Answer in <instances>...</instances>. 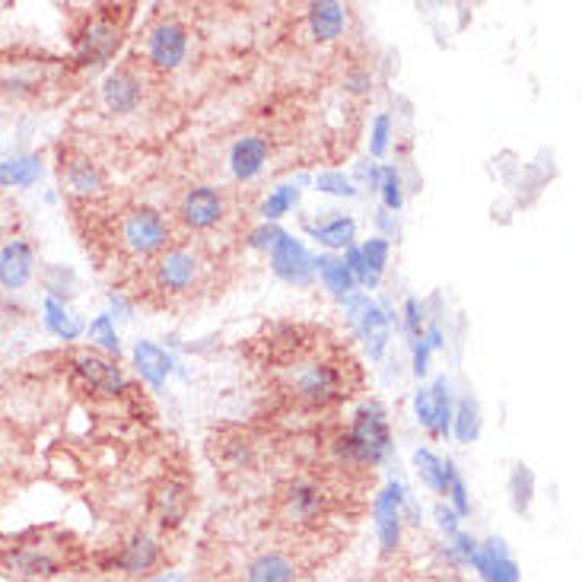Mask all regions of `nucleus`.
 <instances>
[{
	"mask_svg": "<svg viewBox=\"0 0 582 582\" xmlns=\"http://www.w3.org/2000/svg\"><path fill=\"white\" fill-rule=\"evenodd\" d=\"M267 376L284 401L306 411L341 404L363 383L354 356L309 328H287L267 341Z\"/></svg>",
	"mask_w": 582,
	"mask_h": 582,
	"instance_id": "f257e3e1",
	"label": "nucleus"
},
{
	"mask_svg": "<svg viewBox=\"0 0 582 582\" xmlns=\"http://www.w3.org/2000/svg\"><path fill=\"white\" fill-rule=\"evenodd\" d=\"M210 267L214 259L207 255L204 246H185L175 242L157 259H150L140 271L137 281V296L144 293L147 299H153L157 306H172V303H185L194 293L204 290L210 281Z\"/></svg>",
	"mask_w": 582,
	"mask_h": 582,
	"instance_id": "f03ea898",
	"label": "nucleus"
},
{
	"mask_svg": "<svg viewBox=\"0 0 582 582\" xmlns=\"http://www.w3.org/2000/svg\"><path fill=\"white\" fill-rule=\"evenodd\" d=\"M347 497L341 490V481L334 475H299L277 487L274 493V516L284 528L290 532H306V528H319V522L331 516L334 503Z\"/></svg>",
	"mask_w": 582,
	"mask_h": 582,
	"instance_id": "7ed1b4c3",
	"label": "nucleus"
},
{
	"mask_svg": "<svg viewBox=\"0 0 582 582\" xmlns=\"http://www.w3.org/2000/svg\"><path fill=\"white\" fill-rule=\"evenodd\" d=\"M331 453L338 458V468L351 475L354 468H376L391 453V433H388L386 411L379 404L360 408L351 433L338 436Z\"/></svg>",
	"mask_w": 582,
	"mask_h": 582,
	"instance_id": "20e7f679",
	"label": "nucleus"
},
{
	"mask_svg": "<svg viewBox=\"0 0 582 582\" xmlns=\"http://www.w3.org/2000/svg\"><path fill=\"white\" fill-rule=\"evenodd\" d=\"M109 239H112V246H115L122 255H128L130 261L157 259L169 246H175L172 224L162 217L160 210H153V207H130V210H122V214L112 220V227H109Z\"/></svg>",
	"mask_w": 582,
	"mask_h": 582,
	"instance_id": "39448f33",
	"label": "nucleus"
},
{
	"mask_svg": "<svg viewBox=\"0 0 582 582\" xmlns=\"http://www.w3.org/2000/svg\"><path fill=\"white\" fill-rule=\"evenodd\" d=\"M0 567L20 580H48L65 570V557L45 541H20L0 550Z\"/></svg>",
	"mask_w": 582,
	"mask_h": 582,
	"instance_id": "423d86ee",
	"label": "nucleus"
},
{
	"mask_svg": "<svg viewBox=\"0 0 582 582\" xmlns=\"http://www.w3.org/2000/svg\"><path fill=\"white\" fill-rule=\"evenodd\" d=\"M227 217V197L224 192L210 189V185H197V189H189L179 201V227L182 232H210L224 224Z\"/></svg>",
	"mask_w": 582,
	"mask_h": 582,
	"instance_id": "0eeeda50",
	"label": "nucleus"
},
{
	"mask_svg": "<svg viewBox=\"0 0 582 582\" xmlns=\"http://www.w3.org/2000/svg\"><path fill=\"white\" fill-rule=\"evenodd\" d=\"M162 560L160 545L147 535V532H134L115 550H109L102 557V570L105 573H125V577H144L150 570H157Z\"/></svg>",
	"mask_w": 582,
	"mask_h": 582,
	"instance_id": "6e6552de",
	"label": "nucleus"
},
{
	"mask_svg": "<svg viewBox=\"0 0 582 582\" xmlns=\"http://www.w3.org/2000/svg\"><path fill=\"white\" fill-rule=\"evenodd\" d=\"M189 33L175 20H162L147 33V65L153 70H175L185 61Z\"/></svg>",
	"mask_w": 582,
	"mask_h": 582,
	"instance_id": "1a4fd4ad",
	"label": "nucleus"
},
{
	"mask_svg": "<svg viewBox=\"0 0 582 582\" xmlns=\"http://www.w3.org/2000/svg\"><path fill=\"white\" fill-rule=\"evenodd\" d=\"M118 45H122V30L109 16H96L83 33L77 35V65H105L118 52Z\"/></svg>",
	"mask_w": 582,
	"mask_h": 582,
	"instance_id": "9d476101",
	"label": "nucleus"
},
{
	"mask_svg": "<svg viewBox=\"0 0 582 582\" xmlns=\"http://www.w3.org/2000/svg\"><path fill=\"white\" fill-rule=\"evenodd\" d=\"M347 322L360 334V341L366 344V351L373 360H379L386 351L388 341V322L386 316L379 312L376 303H369L366 296H354L347 299Z\"/></svg>",
	"mask_w": 582,
	"mask_h": 582,
	"instance_id": "9b49d317",
	"label": "nucleus"
},
{
	"mask_svg": "<svg viewBox=\"0 0 582 582\" xmlns=\"http://www.w3.org/2000/svg\"><path fill=\"white\" fill-rule=\"evenodd\" d=\"M99 96H102V105H105L112 115H128V112H134V109L140 105V99H144V73L134 65L118 67L115 73L105 77Z\"/></svg>",
	"mask_w": 582,
	"mask_h": 582,
	"instance_id": "f8f14e48",
	"label": "nucleus"
},
{
	"mask_svg": "<svg viewBox=\"0 0 582 582\" xmlns=\"http://www.w3.org/2000/svg\"><path fill=\"white\" fill-rule=\"evenodd\" d=\"M58 172H61V185L70 197H87L90 201L105 189V175H102L99 162H93L80 150H65Z\"/></svg>",
	"mask_w": 582,
	"mask_h": 582,
	"instance_id": "ddd939ff",
	"label": "nucleus"
},
{
	"mask_svg": "<svg viewBox=\"0 0 582 582\" xmlns=\"http://www.w3.org/2000/svg\"><path fill=\"white\" fill-rule=\"evenodd\" d=\"M271 267L277 277H284L287 284H296V287H309L312 274H316V264L309 259V252L303 249V242H296L287 232L271 249Z\"/></svg>",
	"mask_w": 582,
	"mask_h": 582,
	"instance_id": "4468645a",
	"label": "nucleus"
},
{
	"mask_svg": "<svg viewBox=\"0 0 582 582\" xmlns=\"http://www.w3.org/2000/svg\"><path fill=\"white\" fill-rule=\"evenodd\" d=\"M73 376L80 379V386L90 388L93 395L115 398V395L125 391V376H122V369L96 354L73 356Z\"/></svg>",
	"mask_w": 582,
	"mask_h": 582,
	"instance_id": "2eb2a0df",
	"label": "nucleus"
},
{
	"mask_svg": "<svg viewBox=\"0 0 582 582\" xmlns=\"http://www.w3.org/2000/svg\"><path fill=\"white\" fill-rule=\"evenodd\" d=\"M299 580V563L293 554L281 548L259 550L255 557L246 560L239 582H296Z\"/></svg>",
	"mask_w": 582,
	"mask_h": 582,
	"instance_id": "dca6fc26",
	"label": "nucleus"
},
{
	"mask_svg": "<svg viewBox=\"0 0 582 582\" xmlns=\"http://www.w3.org/2000/svg\"><path fill=\"white\" fill-rule=\"evenodd\" d=\"M192 487L182 478H166L153 490V516L162 528H179L192 513Z\"/></svg>",
	"mask_w": 582,
	"mask_h": 582,
	"instance_id": "f3484780",
	"label": "nucleus"
},
{
	"mask_svg": "<svg viewBox=\"0 0 582 582\" xmlns=\"http://www.w3.org/2000/svg\"><path fill=\"white\" fill-rule=\"evenodd\" d=\"M35 271V252L30 242L13 239L0 249V287L7 290H20L30 284Z\"/></svg>",
	"mask_w": 582,
	"mask_h": 582,
	"instance_id": "a211bd4d",
	"label": "nucleus"
},
{
	"mask_svg": "<svg viewBox=\"0 0 582 582\" xmlns=\"http://www.w3.org/2000/svg\"><path fill=\"white\" fill-rule=\"evenodd\" d=\"M401 500H404V493L395 481L376 497V532H379L386 554L401 545Z\"/></svg>",
	"mask_w": 582,
	"mask_h": 582,
	"instance_id": "6ab92c4d",
	"label": "nucleus"
},
{
	"mask_svg": "<svg viewBox=\"0 0 582 582\" xmlns=\"http://www.w3.org/2000/svg\"><path fill=\"white\" fill-rule=\"evenodd\" d=\"M267 153H271V144L259 137V134H249V137H239L232 153H229V169L239 182H249L255 179L264 162H267Z\"/></svg>",
	"mask_w": 582,
	"mask_h": 582,
	"instance_id": "aec40b11",
	"label": "nucleus"
},
{
	"mask_svg": "<svg viewBox=\"0 0 582 582\" xmlns=\"http://www.w3.org/2000/svg\"><path fill=\"white\" fill-rule=\"evenodd\" d=\"M214 458H220L224 468H249L255 458V440L246 430H224L214 436Z\"/></svg>",
	"mask_w": 582,
	"mask_h": 582,
	"instance_id": "412c9836",
	"label": "nucleus"
},
{
	"mask_svg": "<svg viewBox=\"0 0 582 582\" xmlns=\"http://www.w3.org/2000/svg\"><path fill=\"white\" fill-rule=\"evenodd\" d=\"M471 563L478 567V573L487 582H518V567L506 554L503 541H487L484 548H478V554L471 557Z\"/></svg>",
	"mask_w": 582,
	"mask_h": 582,
	"instance_id": "4be33fe9",
	"label": "nucleus"
},
{
	"mask_svg": "<svg viewBox=\"0 0 582 582\" xmlns=\"http://www.w3.org/2000/svg\"><path fill=\"white\" fill-rule=\"evenodd\" d=\"M134 363H137L140 379H147L150 386L157 388L166 383V376H169V369H172L169 354L160 351L157 344H150V341H137V347H134Z\"/></svg>",
	"mask_w": 582,
	"mask_h": 582,
	"instance_id": "5701e85b",
	"label": "nucleus"
},
{
	"mask_svg": "<svg viewBox=\"0 0 582 582\" xmlns=\"http://www.w3.org/2000/svg\"><path fill=\"white\" fill-rule=\"evenodd\" d=\"M309 30H312V38L316 42H331L338 38L341 30H344V7L341 3H312L309 7Z\"/></svg>",
	"mask_w": 582,
	"mask_h": 582,
	"instance_id": "b1692460",
	"label": "nucleus"
},
{
	"mask_svg": "<svg viewBox=\"0 0 582 582\" xmlns=\"http://www.w3.org/2000/svg\"><path fill=\"white\" fill-rule=\"evenodd\" d=\"M414 465H418L421 481L430 487V490H436V493H449V481H453L455 475L453 461L433 455L430 449H418V453H414Z\"/></svg>",
	"mask_w": 582,
	"mask_h": 582,
	"instance_id": "393cba45",
	"label": "nucleus"
},
{
	"mask_svg": "<svg viewBox=\"0 0 582 582\" xmlns=\"http://www.w3.org/2000/svg\"><path fill=\"white\" fill-rule=\"evenodd\" d=\"M42 312H45V324H48V331H52V334H58L61 341H77V338H80L83 324H80V319L67 309L65 299H58V296H45Z\"/></svg>",
	"mask_w": 582,
	"mask_h": 582,
	"instance_id": "a878e982",
	"label": "nucleus"
},
{
	"mask_svg": "<svg viewBox=\"0 0 582 582\" xmlns=\"http://www.w3.org/2000/svg\"><path fill=\"white\" fill-rule=\"evenodd\" d=\"M42 179L38 157H13L0 162V189H30Z\"/></svg>",
	"mask_w": 582,
	"mask_h": 582,
	"instance_id": "bb28decb",
	"label": "nucleus"
},
{
	"mask_svg": "<svg viewBox=\"0 0 582 582\" xmlns=\"http://www.w3.org/2000/svg\"><path fill=\"white\" fill-rule=\"evenodd\" d=\"M316 267H319V274H322V281H324V287L328 290L334 293V296H351L354 293V274L347 271V264L344 261H338V259H331V255H322L319 261H312Z\"/></svg>",
	"mask_w": 582,
	"mask_h": 582,
	"instance_id": "cd10ccee",
	"label": "nucleus"
},
{
	"mask_svg": "<svg viewBox=\"0 0 582 582\" xmlns=\"http://www.w3.org/2000/svg\"><path fill=\"white\" fill-rule=\"evenodd\" d=\"M510 497H513V510H516L518 516L528 513L532 497H535V475L525 465H516V471L510 478Z\"/></svg>",
	"mask_w": 582,
	"mask_h": 582,
	"instance_id": "c85d7f7f",
	"label": "nucleus"
},
{
	"mask_svg": "<svg viewBox=\"0 0 582 582\" xmlns=\"http://www.w3.org/2000/svg\"><path fill=\"white\" fill-rule=\"evenodd\" d=\"M481 433V414H478V404L471 398H465L455 411V436L461 443H475Z\"/></svg>",
	"mask_w": 582,
	"mask_h": 582,
	"instance_id": "c756f323",
	"label": "nucleus"
},
{
	"mask_svg": "<svg viewBox=\"0 0 582 582\" xmlns=\"http://www.w3.org/2000/svg\"><path fill=\"white\" fill-rule=\"evenodd\" d=\"M430 395H433V404H436V426H433V433H436V436H449V426H453V401H449V383H446V376L436 379V386L430 388Z\"/></svg>",
	"mask_w": 582,
	"mask_h": 582,
	"instance_id": "7c9ffc66",
	"label": "nucleus"
},
{
	"mask_svg": "<svg viewBox=\"0 0 582 582\" xmlns=\"http://www.w3.org/2000/svg\"><path fill=\"white\" fill-rule=\"evenodd\" d=\"M316 232V239L324 242L328 249H344V246H351V239H354V220H347V217H338V220H331V224H324V227L312 229Z\"/></svg>",
	"mask_w": 582,
	"mask_h": 582,
	"instance_id": "2f4dec72",
	"label": "nucleus"
},
{
	"mask_svg": "<svg viewBox=\"0 0 582 582\" xmlns=\"http://www.w3.org/2000/svg\"><path fill=\"white\" fill-rule=\"evenodd\" d=\"M360 255H363L366 274H369V287H376V284H379V274H383V267H386L388 261V242L386 239H369V242L360 249Z\"/></svg>",
	"mask_w": 582,
	"mask_h": 582,
	"instance_id": "473e14b6",
	"label": "nucleus"
},
{
	"mask_svg": "<svg viewBox=\"0 0 582 582\" xmlns=\"http://www.w3.org/2000/svg\"><path fill=\"white\" fill-rule=\"evenodd\" d=\"M296 189L293 185H281L277 192L271 194L264 204H261V214L267 217V220H277V217H284L287 210H290L293 204H296Z\"/></svg>",
	"mask_w": 582,
	"mask_h": 582,
	"instance_id": "72a5a7b5",
	"label": "nucleus"
},
{
	"mask_svg": "<svg viewBox=\"0 0 582 582\" xmlns=\"http://www.w3.org/2000/svg\"><path fill=\"white\" fill-rule=\"evenodd\" d=\"M90 341H96L102 351L109 354H122V344H118V334H115V324L109 316H99L96 322L90 324Z\"/></svg>",
	"mask_w": 582,
	"mask_h": 582,
	"instance_id": "f704fd0d",
	"label": "nucleus"
},
{
	"mask_svg": "<svg viewBox=\"0 0 582 582\" xmlns=\"http://www.w3.org/2000/svg\"><path fill=\"white\" fill-rule=\"evenodd\" d=\"M379 185H383L386 207L398 210V207H401V182H398V172H395V169H383V175H379Z\"/></svg>",
	"mask_w": 582,
	"mask_h": 582,
	"instance_id": "c9c22d12",
	"label": "nucleus"
},
{
	"mask_svg": "<svg viewBox=\"0 0 582 582\" xmlns=\"http://www.w3.org/2000/svg\"><path fill=\"white\" fill-rule=\"evenodd\" d=\"M316 185H319V192L328 194H344V197H354V189H351V182L341 175V172H322L319 179H316Z\"/></svg>",
	"mask_w": 582,
	"mask_h": 582,
	"instance_id": "e433bc0d",
	"label": "nucleus"
},
{
	"mask_svg": "<svg viewBox=\"0 0 582 582\" xmlns=\"http://www.w3.org/2000/svg\"><path fill=\"white\" fill-rule=\"evenodd\" d=\"M414 408H418V421L433 433V426H436V404H433V395H430V388H421V395H418V401H414Z\"/></svg>",
	"mask_w": 582,
	"mask_h": 582,
	"instance_id": "4c0bfd02",
	"label": "nucleus"
},
{
	"mask_svg": "<svg viewBox=\"0 0 582 582\" xmlns=\"http://www.w3.org/2000/svg\"><path fill=\"white\" fill-rule=\"evenodd\" d=\"M388 115H379L376 118V125H373V144H369V150H373V157H383L388 147Z\"/></svg>",
	"mask_w": 582,
	"mask_h": 582,
	"instance_id": "58836bf2",
	"label": "nucleus"
},
{
	"mask_svg": "<svg viewBox=\"0 0 582 582\" xmlns=\"http://www.w3.org/2000/svg\"><path fill=\"white\" fill-rule=\"evenodd\" d=\"M449 497L455 503V516H468L471 503H468V493H465V481L458 475H453V481H449Z\"/></svg>",
	"mask_w": 582,
	"mask_h": 582,
	"instance_id": "ea45409f",
	"label": "nucleus"
},
{
	"mask_svg": "<svg viewBox=\"0 0 582 582\" xmlns=\"http://www.w3.org/2000/svg\"><path fill=\"white\" fill-rule=\"evenodd\" d=\"M284 236V229L277 227H264V229H255L252 232V239H249V246H255V249H274V242Z\"/></svg>",
	"mask_w": 582,
	"mask_h": 582,
	"instance_id": "a19ab883",
	"label": "nucleus"
},
{
	"mask_svg": "<svg viewBox=\"0 0 582 582\" xmlns=\"http://www.w3.org/2000/svg\"><path fill=\"white\" fill-rule=\"evenodd\" d=\"M404 316H408V331H411V338H414V341H421L423 312H421V306H418V299H408V303H404Z\"/></svg>",
	"mask_w": 582,
	"mask_h": 582,
	"instance_id": "79ce46f5",
	"label": "nucleus"
},
{
	"mask_svg": "<svg viewBox=\"0 0 582 582\" xmlns=\"http://www.w3.org/2000/svg\"><path fill=\"white\" fill-rule=\"evenodd\" d=\"M436 518H440V528L446 532V535H458V516H455V510L449 506H436Z\"/></svg>",
	"mask_w": 582,
	"mask_h": 582,
	"instance_id": "37998d69",
	"label": "nucleus"
},
{
	"mask_svg": "<svg viewBox=\"0 0 582 582\" xmlns=\"http://www.w3.org/2000/svg\"><path fill=\"white\" fill-rule=\"evenodd\" d=\"M426 356H430V344H426V341H421L418 356H414V373H418V376H423V373H426Z\"/></svg>",
	"mask_w": 582,
	"mask_h": 582,
	"instance_id": "c03bdc74",
	"label": "nucleus"
},
{
	"mask_svg": "<svg viewBox=\"0 0 582 582\" xmlns=\"http://www.w3.org/2000/svg\"><path fill=\"white\" fill-rule=\"evenodd\" d=\"M347 87H351L354 93H366V90H369V73H354V77L347 80Z\"/></svg>",
	"mask_w": 582,
	"mask_h": 582,
	"instance_id": "a18cd8bd",
	"label": "nucleus"
},
{
	"mask_svg": "<svg viewBox=\"0 0 582 582\" xmlns=\"http://www.w3.org/2000/svg\"><path fill=\"white\" fill-rule=\"evenodd\" d=\"M147 582H182V577L179 573H160V577H153V580Z\"/></svg>",
	"mask_w": 582,
	"mask_h": 582,
	"instance_id": "49530a36",
	"label": "nucleus"
}]
</instances>
